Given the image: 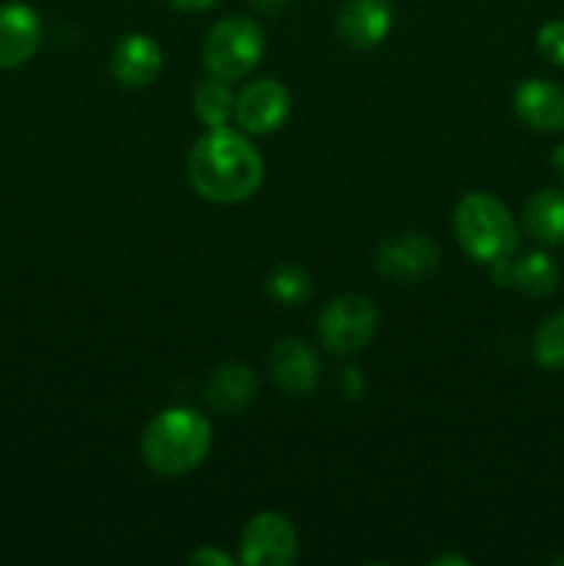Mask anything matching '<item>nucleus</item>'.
<instances>
[{"mask_svg":"<svg viewBox=\"0 0 564 566\" xmlns=\"http://www.w3.org/2000/svg\"><path fill=\"white\" fill-rule=\"evenodd\" d=\"M435 566H470V558H464V556H437L435 562H431Z\"/></svg>","mask_w":564,"mask_h":566,"instance_id":"obj_25","label":"nucleus"},{"mask_svg":"<svg viewBox=\"0 0 564 566\" xmlns=\"http://www.w3.org/2000/svg\"><path fill=\"white\" fill-rule=\"evenodd\" d=\"M337 36L354 50H374L393 28V9L387 0H346L337 11Z\"/></svg>","mask_w":564,"mask_h":566,"instance_id":"obj_11","label":"nucleus"},{"mask_svg":"<svg viewBox=\"0 0 564 566\" xmlns=\"http://www.w3.org/2000/svg\"><path fill=\"white\" fill-rule=\"evenodd\" d=\"M160 70H164V53H160V44L147 33H127L111 53V75L119 86H153Z\"/></svg>","mask_w":564,"mask_h":566,"instance_id":"obj_10","label":"nucleus"},{"mask_svg":"<svg viewBox=\"0 0 564 566\" xmlns=\"http://www.w3.org/2000/svg\"><path fill=\"white\" fill-rule=\"evenodd\" d=\"M260 381L252 365L224 363L205 381V403L219 415H241L258 398Z\"/></svg>","mask_w":564,"mask_h":566,"instance_id":"obj_14","label":"nucleus"},{"mask_svg":"<svg viewBox=\"0 0 564 566\" xmlns=\"http://www.w3.org/2000/svg\"><path fill=\"white\" fill-rule=\"evenodd\" d=\"M291 114V92L276 77L249 81L236 97V122L243 133L269 136L288 122Z\"/></svg>","mask_w":564,"mask_h":566,"instance_id":"obj_8","label":"nucleus"},{"mask_svg":"<svg viewBox=\"0 0 564 566\" xmlns=\"http://www.w3.org/2000/svg\"><path fill=\"white\" fill-rule=\"evenodd\" d=\"M514 114L523 125L540 133L564 130V88L545 77H531L518 86L512 97Z\"/></svg>","mask_w":564,"mask_h":566,"instance_id":"obj_13","label":"nucleus"},{"mask_svg":"<svg viewBox=\"0 0 564 566\" xmlns=\"http://www.w3.org/2000/svg\"><path fill=\"white\" fill-rule=\"evenodd\" d=\"M249 3H252V9L258 11V14L276 17V14H282V11H285L288 0H249Z\"/></svg>","mask_w":564,"mask_h":566,"instance_id":"obj_22","label":"nucleus"},{"mask_svg":"<svg viewBox=\"0 0 564 566\" xmlns=\"http://www.w3.org/2000/svg\"><path fill=\"white\" fill-rule=\"evenodd\" d=\"M42 42L39 14L25 3L0 6V70L28 64Z\"/></svg>","mask_w":564,"mask_h":566,"instance_id":"obj_12","label":"nucleus"},{"mask_svg":"<svg viewBox=\"0 0 564 566\" xmlns=\"http://www.w3.org/2000/svg\"><path fill=\"white\" fill-rule=\"evenodd\" d=\"M512 287L529 298H547L558 287V265L547 252H525L512 258Z\"/></svg>","mask_w":564,"mask_h":566,"instance_id":"obj_16","label":"nucleus"},{"mask_svg":"<svg viewBox=\"0 0 564 566\" xmlns=\"http://www.w3.org/2000/svg\"><path fill=\"white\" fill-rule=\"evenodd\" d=\"M213 448V426L188 407H169L155 415L142 437V459L155 475L180 479L194 473Z\"/></svg>","mask_w":564,"mask_h":566,"instance_id":"obj_2","label":"nucleus"},{"mask_svg":"<svg viewBox=\"0 0 564 566\" xmlns=\"http://www.w3.org/2000/svg\"><path fill=\"white\" fill-rule=\"evenodd\" d=\"M265 53V33L249 17H224L210 25L202 42V64L208 75L221 81H241L252 75Z\"/></svg>","mask_w":564,"mask_h":566,"instance_id":"obj_4","label":"nucleus"},{"mask_svg":"<svg viewBox=\"0 0 564 566\" xmlns=\"http://www.w3.org/2000/svg\"><path fill=\"white\" fill-rule=\"evenodd\" d=\"M188 182L202 199L238 205L260 191L265 177L263 155L243 133L210 127L188 153Z\"/></svg>","mask_w":564,"mask_h":566,"instance_id":"obj_1","label":"nucleus"},{"mask_svg":"<svg viewBox=\"0 0 564 566\" xmlns=\"http://www.w3.org/2000/svg\"><path fill=\"white\" fill-rule=\"evenodd\" d=\"M299 558V534L280 512H260L241 534L243 566H291Z\"/></svg>","mask_w":564,"mask_h":566,"instance_id":"obj_7","label":"nucleus"},{"mask_svg":"<svg viewBox=\"0 0 564 566\" xmlns=\"http://www.w3.org/2000/svg\"><path fill=\"white\" fill-rule=\"evenodd\" d=\"M453 235L464 254L481 265L514 258L520 247V230L509 208L484 191H470L459 199L453 210Z\"/></svg>","mask_w":564,"mask_h":566,"instance_id":"obj_3","label":"nucleus"},{"mask_svg":"<svg viewBox=\"0 0 564 566\" xmlns=\"http://www.w3.org/2000/svg\"><path fill=\"white\" fill-rule=\"evenodd\" d=\"M265 287H269V296L282 307H299L313 296V276L302 265L285 263L271 271Z\"/></svg>","mask_w":564,"mask_h":566,"instance_id":"obj_18","label":"nucleus"},{"mask_svg":"<svg viewBox=\"0 0 564 566\" xmlns=\"http://www.w3.org/2000/svg\"><path fill=\"white\" fill-rule=\"evenodd\" d=\"M374 265L382 280L396 285H412L431 276L440 265V247L426 232H401L379 243Z\"/></svg>","mask_w":564,"mask_h":566,"instance_id":"obj_6","label":"nucleus"},{"mask_svg":"<svg viewBox=\"0 0 564 566\" xmlns=\"http://www.w3.org/2000/svg\"><path fill=\"white\" fill-rule=\"evenodd\" d=\"M551 166H553V171H556V175L564 180V144H558V147L553 149Z\"/></svg>","mask_w":564,"mask_h":566,"instance_id":"obj_24","label":"nucleus"},{"mask_svg":"<svg viewBox=\"0 0 564 566\" xmlns=\"http://www.w3.org/2000/svg\"><path fill=\"white\" fill-rule=\"evenodd\" d=\"M194 114L202 125L227 127L230 119H236V94L230 83L221 77L208 75L197 88H194Z\"/></svg>","mask_w":564,"mask_h":566,"instance_id":"obj_17","label":"nucleus"},{"mask_svg":"<svg viewBox=\"0 0 564 566\" xmlns=\"http://www.w3.org/2000/svg\"><path fill=\"white\" fill-rule=\"evenodd\" d=\"M169 3L180 11H208L216 9L221 0H169Z\"/></svg>","mask_w":564,"mask_h":566,"instance_id":"obj_23","label":"nucleus"},{"mask_svg":"<svg viewBox=\"0 0 564 566\" xmlns=\"http://www.w3.org/2000/svg\"><path fill=\"white\" fill-rule=\"evenodd\" d=\"M523 224L529 235L542 247H562L564 243V191L542 188L531 193L523 208Z\"/></svg>","mask_w":564,"mask_h":566,"instance_id":"obj_15","label":"nucleus"},{"mask_svg":"<svg viewBox=\"0 0 564 566\" xmlns=\"http://www.w3.org/2000/svg\"><path fill=\"white\" fill-rule=\"evenodd\" d=\"M536 50L551 64L564 66V20H551L536 33Z\"/></svg>","mask_w":564,"mask_h":566,"instance_id":"obj_20","label":"nucleus"},{"mask_svg":"<svg viewBox=\"0 0 564 566\" xmlns=\"http://www.w3.org/2000/svg\"><path fill=\"white\" fill-rule=\"evenodd\" d=\"M376 321H379V313L370 298L359 293H343L321 310L318 337L326 352L337 357H352L374 340Z\"/></svg>","mask_w":564,"mask_h":566,"instance_id":"obj_5","label":"nucleus"},{"mask_svg":"<svg viewBox=\"0 0 564 566\" xmlns=\"http://www.w3.org/2000/svg\"><path fill=\"white\" fill-rule=\"evenodd\" d=\"M188 564L194 566H232V556H227V553L216 551V547H199V551H194L191 556H188Z\"/></svg>","mask_w":564,"mask_h":566,"instance_id":"obj_21","label":"nucleus"},{"mask_svg":"<svg viewBox=\"0 0 564 566\" xmlns=\"http://www.w3.org/2000/svg\"><path fill=\"white\" fill-rule=\"evenodd\" d=\"M531 354L545 370H564V310L547 315L531 337Z\"/></svg>","mask_w":564,"mask_h":566,"instance_id":"obj_19","label":"nucleus"},{"mask_svg":"<svg viewBox=\"0 0 564 566\" xmlns=\"http://www.w3.org/2000/svg\"><path fill=\"white\" fill-rule=\"evenodd\" d=\"M269 370L274 385L288 396H313L321 381V359L302 337H282L269 352Z\"/></svg>","mask_w":564,"mask_h":566,"instance_id":"obj_9","label":"nucleus"}]
</instances>
